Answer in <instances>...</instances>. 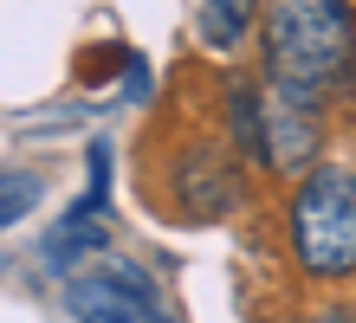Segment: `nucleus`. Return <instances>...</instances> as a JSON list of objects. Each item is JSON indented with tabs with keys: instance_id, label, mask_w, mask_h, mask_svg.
I'll return each mask as SVG.
<instances>
[{
	"instance_id": "nucleus-4",
	"label": "nucleus",
	"mask_w": 356,
	"mask_h": 323,
	"mask_svg": "<svg viewBox=\"0 0 356 323\" xmlns=\"http://www.w3.org/2000/svg\"><path fill=\"white\" fill-rule=\"evenodd\" d=\"M259 156H266V168H305L318 156V103L285 91V84H266L259 91Z\"/></svg>"
},
{
	"instance_id": "nucleus-9",
	"label": "nucleus",
	"mask_w": 356,
	"mask_h": 323,
	"mask_svg": "<svg viewBox=\"0 0 356 323\" xmlns=\"http://www.w3.org/2000/svg\"><path fill=\"white\" fill-rule=\"evenodd\" d=\"M318 323H356V304H324Z\"/></svg>"
},
{
	"instance_id": "nucleus-1",
	"label": "nucleus",
	"mask_w": 356,
	"mask_h": 323,
	"mask_svg": "<svg viewBox=\"0 0 356 323\" xmlns=\"http://www.w3.org/2000/svg\"><path fill=\"white\" fill-rule=\"evenodd\" d=\"M356 65L350 0H266V72L272 84L324 103Z\"/></svg>"
},
{
	"instance_id": "nucleus-7",
	"label": "nucleus",
	"mask_w": 356,
	"mask_h": 323,
	"mask_svg": "<svg viewBox=\"0 0 356 323\" xmlns=\"http://www.w3.org/2000/svg\"><path fill=\"white\" fill-rule=\"evenodd\" d=\"M33 201H39V175H19V168H13V175H7V207H0V220L19 226V213H26Z\"/></svg>"
},
{
	"instance_id": "nucleus-8",
	"label": "nucleus",
	"mask_w": 356,
	"mask_h": 323,
	"mask_svg": "<svg viewBox=\"0 0 356 323\" xmlns=\"http://www.w3.org/2000/svg\"><path fill=\"white\" fill-rule=\"evenodd\" d=\"M111 201V142H91V194L85 207H104Z\"/></svg>"
},
{
	"instance_id": "nucleus-5",
	"label": "nucleus",
	"mask_w": 356,
	"mask_h": 323,
	"mask_svg": "<svg viewBox=\"0 0 356 323\" xmlns=\"http://www.w3.org/2000/svg\"><path fill=\"white\" fill-rule=\"evenodd\" d=\"M78 258H104V233H97V207H72L46 240V265L78 278Z\"/></svg>"
},
{
	"instance_id": "nucleus-6",
	"label": "nucleus",
	"mask_w": 356,
	"mask_h": 323,
	"mask_svg": "<svg viewBox=\"0 0 356 323\" xmlns=\"http://www.w3.org/2000/svg\"><path fill=\"white\" fill-rule=\"evenodd\" d=\"M259 0H201V39L207 46H234L246 33V19H253Z\"/></svg>"
},
{
	"instance_id": "nucleus-2",
	"label": "nucleus",
	"mask_w": 356,
	"mask_h": 323,
	"mask_svg": "<svg viewBox=\"0 0 356 323\" xmlns=\"http://www.w3.org/2000/svg\"><path fill=\"white\" fill-rule=\"evenodd\" d=\"M291 258L311 278L356 272V175L350 168H311L291 188Z\"/></svg>"
},
{
	"instance_id": "nucleus-3",
	"label": "nucleus",
	"mask_w": 356,
	"mask_h": 323,
	"mask_svg": "<svg viewBox=\"0 0 356 323\" xmlns=\"http://www.w3.org/2000/svg\"><path fill=\"white\" fill-rule=\"evenodd\" d=\"M65 304L78 323H169V297L156 291V278L111 252L78 278H65Z\"/></svg>"
}]
</instances>
